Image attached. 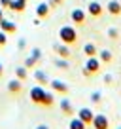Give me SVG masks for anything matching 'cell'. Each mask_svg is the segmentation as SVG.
Instances as JSON below:
<instances>
[{
    "instance_id": "cell-12",
    "label": "cell",
    "mask_w": 121,
    "mask_h": 129,
    "mask_svg": "<svg viewBox=\"0 0 121 129\" xmlns=\"http://www.w3.org/2000/svg\"><path fill=\"white\" fill-rule=\"evenodd\" d=\"M21 89H23V84H21V80L19 78H13V80H10L8 82V91L10 93H21Z\"/></svg>"
},
{
    "instance_id": "cell-3",
    "label": "cell",
    "mask_w": 121,
    "mask_h": 129,
    "mask_svg": "<svg viewBox=\"0 0 121 129\" xmlns=\"http://www.w3.org/2000/svg\"><path fill=\"white\" fill-rule=\"evenodd\" d=\"M91 125H93V129H110V120L104 114H95Z\"/></svg>"
},
{
    "instance_id": "cell-15",
    "label": "cell",
    "mask_w": 121,
    "mask_h": 129,
    "mask_svg": "<svg viewBox=\"0 0 121 129\" xmlns=\"http://www.w3.org/2000/svg\"><path fill=\"white\" fill-rule=\"evenodd\" d=\"M55 51L59 53V57H63V59H68V57H70V49H68V46L63 44V42L55 46Z\"/></svg>"
},
{
    "instance_id": "cell-19",
    "label": "cell",
    "mask_w": 121,
    "mask_h": 129,
    "mask_svg": "<svg viewBox=\"0 0 121 129\" xmlns=\"http://www.w3.org/2000/svg\"><path fill=\"white\" fill-rule=\"evenodd\" d=\"M34 80H36L38 84H49V78H47V74H45L44 70H36V72H34Z\"/></svg>"
},
{
    "instance_id": "cell-32",
    "label": "cell",
    "mask_w": 121,
    "mask_h": 129,
    "mask_svg": "<svg viewBox=\"0 0 121 129\" xmlns=\"http://www.w3.org/2000/svg\"><path fill=\"white\" fill-rule=\"evenodd\" d=\"M2 74H4V67H2V63H0V78H2Z\"/></svg>"
},
{
    "instance_id": "cell-21",
    "label": "cell",
    "mask_w": 121,
    "mask_h": 129,
    "mask_svg": "<svg viewBox=\"0 0 121 129\" xmlns=\"http://www.w3.org/2000/svg\"><path fill=\"white\" fill-rule=\"evenodd\" d=\"M27 76H28L27 67H17V69H15V78H19L21 82H23V80H27Z\"/></svg>"
},
{
    "instance_id": "cell-4",
    "label": "cell",
    "mask_w": 121,
    "mask_h": 129,
    "mask_svg": "<svg viewBox=\"0 0 121 129\" xmlns=\"http://www.w3.org/2000/svg\"><path fill=\"white\" fill-rule=\"evenodd\" d=\"M70 19H72V23H76V25H85L87 23V13H85L81 8H76V10H72V13H70Z\"/></svg>"
},
{
    "instance_id": "cell-31",
    "label": "cell",
    "mask_w": 121,
    "mask_h": 129,
    "mask_svg": "<svg viewBox=\"0 0 121 129\" xmlns=\"http://www.w3.org/2000/svg\"><path fill=\"white\" fill-rule=\"evenodd\" d=\"M36 129H49V127H47V125H44V123H42V125H38Z\"/></svg>"
},
{
    "instance_id": "cell-30",
    "label": "cell",
    "mask_w": 121,
    "mask_h": 129,
    "mask_svg": "<svg viewBox=\"0 0 121 129\" xmlns=\"http://www.w3.org/2000/svg\"><path fill=\"white\" fill-rule=\"evenodd\" d=\"M47 4L49 6H60V4H63V0H49Z\"/></svg>"
},
{
    "instance_id": "cell-9",
    "label": "cell",
    "mask_w": 121,
    "mask_h": 129,
    "mask_svg": "<svg viewBox=\"0 0 121 129\" xmlns=\"http://www.w3.org/2000/svg\"><path fill=\"white\" fill-rule=\"evenodd\" d=\"M0 30H4L6 34H12V32H15L17 30V25L13 23V21H10V19H0Z\"/></svg>"
},
{
    "instance_id": "cell-2",
    "label": "cell",
    "mask_w": 121,
    "mask_h": 129,
    "mask_svg": "<svg viewBox=\"0 0 121 129\" xmlns=\"http://www.w3.org/2000/svg\"><path fill=\"white\" fill-rule=\"evenodd\" d=\"M100 67H102V63H100V59H98L97 55H95V57H87V63L83 64L81 74H83V76H93V74H98Z\"/></svg>"
},
{
    "instance_id": "cell-13",
    "label": "cell",
    "mask_w": 121,
    "mask_h": 129,
    "mask_svg": "<svg viewBox=\"0 0 121 129\" xmlns=\"http://www.w3.org/2000/svg\"><path fill=\"white\" fill-rule=\"evenodd\" d=\"M25 8H27V2H25V0H12V4H10V10H12V12H17V13H23Z\"/></svg>"
},
{
    "instance_id": "cell-34",
    "label": "cell",
    "mask_w": 121,
    "mask_h": 129,
    "mask_svg": "<svg viewBox=\"0 0 121 129\" xmlns=\"http://www.w3.org/2000/svg\"><path fill=\"white\" fill-rule=\"evenodd\" d=\"M117 129H121V125H119V127H117Z\"/></svg>"
},
{
    "instance_id": "cell-24",
    "label": "cell",
    "mask_w": 121,
    "mask_h": 129,
    "mask_svg": "<svg viewBox=\"0 0 121 129\" xmlns=\"http://www.w3.org/2000/svg\"><path fill=\"white\" fill-rule=\"evenodd\" d=\"M91 101H93L95 105H98V103L102 101V95H100L98 91H93V93H91Z\"/></svg>"
},
{
    "instance_id": "cell-23",
    "label": "cell",
    "mask_w": 121,
    "mask_h": 129,
    "mask_svg": "<svg viewBox=\"0 0 121 129\" xmlns=\"http://www.w3.org/2000/svg\"><path fill=\"white\" fill-rule=\"evenodd\" d=\"M36 63H38V61L34 59L32 55H30V57H27V59H25V67H27V69H32V67H34V64H36Z\"/></svg>"
},
{
    "instance_id": "cell-5",
    "label": "cell",
    "mask_w": 121,
    "mask_h": 129,
    "mask_svg": "<svg viewBox=\"0 0 121 129\" xmlns=\"http://www.w3.org/2000/svg\"><path fill=\"white\" fill-rule=\"evenodd\" d=\"M44 93H45V89L42 87V85H34V87L30 89V101H32L34 105H42Z\"/></svg>"
},
{
    "instance_id": "cell-35",
    "label": "cell",
    "mask_w": 121,
    "mask_h": 129,
    "mask_svg": "<svg viewBox=\"0 0 121 129\" xmlns=\"http://www.w3.org/2000/svg\"><path fill=\"white\" fill-rule=\"evenodd\" d=\"M25 2H27V0H25Z\"/></svg>"
},
{
    "instance_id": "cell-11",
    "label": "cell",
    "mask_w": 121,
    "mask_h": 129,
    "mask_svg": "<svg viewBox=\"0 0 121 129\" xmlns=\"http://www.w3.org/2000/svg\"><path fill=\"white\" fill-rule=\"evenodd\" d=\"M106 10H108L110 15H119V13H121V2H117V0H110L108 4H106Z\"/></svg>"
},
{
    "instance_id": "cell-7",
    "label": "cell",
    "mask_w": 121,
    "mask_h": 129,
    "mask_svg": "<svg viewBox=\"0 0 121 129\" xmlns=\"http://www.w3.org/2000/svg\"><path fill=\"white\" fill-rule=\"evenodd\" d=\"M49 85H51L53 91L60 93V95H66V93H68V84H65L63 80H51V82H49Z\"/></svg>"
},
{
    "instance_id": "cell-33",
    "label": "cell",
    "mask_w": 121,
    "mask_h": 129,
    "mask_svg": "<svg viewBox=\"0 0 121 129\" xmlns=\"http://www.w3.org/2000/svg\"><path fill=\"white\" fill-rule=\"evenodd\" d=\"M2 10H4V8H2V6H0V19H2V17H4V12H2Z\"/></svg>"
},
{
    "instance_id": "cell-16",
    "label": "cell",
    "mask_w": 121,
    "mask_h": 129,
    "mask_svg": "<svg viewBox=\"0 0 121 129\" xmlns=\"http://www.w3.org/2000/svg\"><path fill=\"white\" fill-rule=\"evenodd\" d=\"M98 59H100V63L108 64V63H112L113 55H112V51H110V49H102V51H98Z\"/></svg>"
},
{
    "instance_id": "cell-6",
    "label": "cell",
    "mask_w": 121,
    "mask_h": 129,
    "mask_svg": "<svg viewBox=\"0 0 121 129\" xmlns=\"http://www.w3.org/2000/svg\"><path fill=\"white\" fill-rule=\"evenodd\" d=\"M78 118H80L83 123H87V125H91V121H93V118H95V112L91 108H80L78 110Z\"/></svg>"
},
{
    "instance_id": "cell-28",
    "label": "cell",
    "mask_w": 121,
    "mask_h": 129,
    "mask_svg": "<svg viewBox=\"0 0 121 129\" xmlns=\"http://www.w3.org/2000/svg\"><path fill=\"white\" fill-rule=\"evenodd\" d=\"M10 4H12V0H0V6H2V8H10Z\"/></svg>"
},
{
    "instance_id": "cell-8",
    "label": "cell",
    "mask_w": 121,
    "mask_h": 129,
    "mask_svg": "<svg viewBox=\"0 0 121 129\" xmlns=\"http://www.w3.org/2000/svg\"><path fill=\"white\" fill-rule=\"evenodd\" d=\"M102 12H104V8H102L100 2H91V4L87 6V13L91 17H100Z\"/></svg>"
},
{
    "instance_id": "cell-29",
    "label": "cell",
    "mask_w": 121,
    "mask_h": 129,
    "mask_svg": "<svg viewBox=\"0 0 121 129\" xmlns=\"http://www.w3.org/2000/svg\"><path fill=\"white\" fill-rule=\"evenodd\" d=\"M25 46H27V42H25V38H21V40L17 42V48H19V49H25Z\"/></svg>"
},
{
    "instance_id": "cell-1",
    "label": "cell",
    "mask_w": 121,
    "mask_h": 129,
    "mask_svg": "<svg viewBox=\"0 0 121 129\" xmlns=\"http://www.w3.org/2000/svg\"><path fill=\"white\" fill-rule=\"evenodd\" d=\"M59 38H60L63 44L72 46V44H76V42H78V32H76V28H74V27L65 25V27L59 28Z\"/></svg>"
},
{
    "instance_id": "cell-22",
    "label": "cell",
    "mask_w": 121,
    "mask_h": 129,
    "mask_svg": "<svg viewBox=\"0 0 121 129\" xmlns=\"http://www.w3.org/2000/svg\"><path fill=\"white\" fill-rule=\"evenodd\" d=\"M55 64L59 67V69H63V70L70 69V64H68V59H63V57H59V59L55 61Z\"/></svg>"
},
{
    "instance_id": "cell-14",
    "label": "cell",
    "mask_w": 121,
    "mask_h": 129,
    "mask_svg": "<svg viewBox=\"0 0 121 129\" xmlns=\"http://www.w3.org/2000/svg\"><path fill=\"white\" fill-rule=\"evenodd\" d=\"M60 110H63V114H66V116H72L74 114V106H72V103H70L68 99H60Z\"/></svg>"
},
{
    "instance_id": "cell-25",
    "label": "cell",
    "mask_w": 121,
    "mask_h": 129,
    "mask_svg": "<svg viewBox=\"0 0 121 129\" xmlns=\"http://www.w3.org/2000/svg\"><path fill=\"white\" fill-rule=\"evenodd\" d=\"M108 36L112 38V40H115V38H119V30H117V28H113V27H110V28H108Z\"/></svg>"
},
{
    "instance_id": "cell-18",
    "label": "cell",
    "mask_w": 121,
    "mask_h": 129,
    "mask_svg": "<svg viewBox=\"0 0 121 129\" xmlns=\"http://www.w3.org/2000/svg\"><path fill=\"white\" fill-rule=\"evenodd\" d=\"M83 53L87 57H95V55H98V49H97L95 44H85L83 46Z\"/></svg>"
},
{
    "instance_id": "cell-10",
    "label": "cell",
    "mask_w": 121,
    "mask_h": 129,
    "mask_svg": "<svg viewBox=\"0 0 121 129\" xmlns=\"http://www.w3.org/2000/svg\"><path fill=\"white\" fill-rule=\"evenodd\" d=\"M49 8H51V6H49L47 2H40L38 8H36V17L38 19H45V17L49 15Z\"/></svg>"
},
{
    "instance_id": "cell-26",
    "label": "cell",
    "mask_w": 121,
    "mask_h": 129,
    "mask_svg": "<svg viewBox=\"0 0 121 129\" xmlns=\"http://www.w3.org/2000/svg\"><path fill=\"white\" fill-rule=\"evenodd\" d=\"M32 57H34L36 61H40V59H42V49H40V48H34V49H32Z\"/></svg>"
},
{
    "instance_id": "cell-17",
    "label": "cell",
    "mask_w": 121,
    "mask_h": 129,
    "mask_svg": "<svg viewBox=\"0 0 121 129\" xmlns=\"http://www.w3.org/2000/svg\"><path fill=\"white\" fill-rule=\"evenodd\" d=\"M68 129H87V123H83V121L76 116V118H72V120H70Z\"/></svg>"
},
{
    "instance_id": "cell-20",
    "label": "cell",
    "mask_w": 121,
    "mask_h": 129,
    "mask_svg": "<svg viewBox=\"0 0 121 129\" xmlns=\"http://www.w3.org/2000/svg\"><path fill=\"white\" fill-rule=\"evenodd\" d=\"M55 103V97H53L51 91H45L44 93V99H42V106H53Z\"/></svg>"
},
{
    "instance_id": "cell-27",
    "label": "cell",
    "mask_w": 121,
    "mask_h": 129,
    "mask_svg": "<svg viewBox=\"0 0 121 129\" xmlns=\"http://www.w3.org/2000/svg\"><path fill=\"white\" fill-rule=\"evenodd\" d=\"M6 42H8V34L4 30H0V46H6Z\"/></svg>"
}]
</instances>
